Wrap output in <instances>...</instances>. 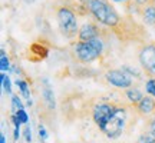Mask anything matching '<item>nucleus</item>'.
<instances>
[{
  "mask_svg": "<svg viewBox=\"0 0 155 143\" xmlns=\"http://www.w3.org/2000/svg\"><path fill=\"white\" fill-rule=\"evenodd\" d=\"M88 11L95 17L96 22H99V24H104L111 30L119 24L122 19L108 0H88Z\"/></svg>",
  "mask_w": 155,
  "mask_h": 143,
  "instance_id": "f257e3e1",
  "label": "nucleus"
},
{
  "mask_svg": "<svg viewBox=\"0 0 155 143\" xmlns=\"http://www.w3.org/2000/svg\"><path fill=\"white\" fill-rule=\"evenodd\" d=\"M112 33L124 43L135 42V43H147V30L142 24L134 20L131 16H122L119 24L112 29Z\"/></svg>",
  "mask_w": 155,
  "mask_h": 143,
  "instance_id": "f03ea898",
  "label": "nucleus"
},
{
  "mask_svg": "<svg viewBox=\"0 0 155 143\" xmlns=\"http://www.w3.org/2000/svg\"><path fill=\"white\" fill-rule=\"evenodd\" d=\"M105 43L101 37L89 40V42H81L78 40L73 47V56L79 63L82 65H91L95 60H98L104 53Z\"/></svg>",
  "mask_w": 155,
  "mask_h": 143,
  "instance_id": "7ed1b4c3",
  "label": "nucleus"
},
{
  "mask_svg": "<svg viewBox=\"0 0 155 143\" xmlns=\"http://www.w3.org/2000/svg\"><path fill=\"white\" fill-rule=\"evenodd\" d=\"M56 20L58 26L63 37L73 39L79 33V24H78V13L71 6L62 5L56 7Z\"/></svg>",
  "mask_w": 155,
  "mask_h": 143,
  "instance_id": "20e7f679",
  "label": "nucleus"
},
{
  "mask_svg": "<svg viewBox=\"0 0 155 143\" xmlns=\"http://www.w3.org/2000/svg\"><path fill=\"white\" fill-rule=\"evenodd\" d=\"M119 107H121V103H114V102H99L92 107L91 110L92 120L95 122V125L98 126L101 132L105 130L106 125L118 113Z\"/></svg>",
  "mask_w": 155,
  "mask_h": 143,
  "instance_id": "39448f33",
  "label": "nucleus"
},
{
  "mask_svg": "<svg viewBox=\"0 0 155 143\" xmlns=\"http://www.w3.org/2000/svg\"><path fill=\"white\" fill-rule=\"evenodd\" d=\"M138 62L141 69L150 79H155V43L147 42L138 49Z\"/></svg>",
  "mask_w": 155,
  "mask_h": 143,
  "instance_id": "423d86ee",
  "label": "nucleus"
},
{
  "mask_svg": "<svg viewBox=\"0 0 155 143\" xmlns=\"http://www.w3.org/2000/svg\"><path fill=\"white\" fill-rule=\"evenodd\" d=\"M127 123H128V107L125 105H121L118 113L109 120V123L106 125L105 130L102 133L108 139H118L119 136H122V133H124L125 127H127Z\"/></svg>",
  "mask_w": 155,
  "mask_h": 143,
  "instance_id": "0eeeda50",
  "label": "nucleus"
},
{
  "mask_svg": "<svg viewBox=\"0 0 155 143\" xmlns=\"http://www.w3.org/2000/svg\"><path fill=\"white\" fill-rule=\"evenodd\" d=\"M105 80L108 84H111L112 87H116V89H129L132 87L134 84V80H132V76L128 75L127 72L124 69H111L105 73Z\"/></svg>",
  "mask_w": 155,
  "mask_h": 143,
  "instance_id": "6e6552de",
  "label": "nucleus"
},
{
  "mask_svg": "<svg viewBox=\"0 0 155 143\" xmlns=\"http://www.w3.org/2000/svg\"><path fill=\"white\" fill-rule=\"evenodd\" d=\"M101 33L102 32H101L99 24H96L94 22H88L79 27L78 40H81V42H89V40L101 37Z\"/></svg>",
  "mask_w": 155,
  "mask_h": 143,
  "instance_id": "1a4fd4ad",
  "label": "nucleus"
},
{
  "mask_svg": "<svg viewBox=\"0 0 155 143\" xmlns=\"http://www.w3.org/2000/svg\"><path fill=\"white\" fill-rule=\"evenodd\" d=\"M134 109L137 110V113L142 116H150L155 112V99L150 94H147L142 97V100L139 102L138 105L134 106Z\"/></svg>",
  "mask_w": 155,
  "mask_h": 143,
  "instance_id": "9d476101",
  "label": "nucleus"
},
{
  "mask_svg": "<svg viewBox=\"0 0 155 143\" xmlns=\"http://www.w3.org/2000/svg\"><path fill=\"white\" fill-rule=\"evenodd\" d=\"M43 86H42V99H43L45 105L48 106V109L49 110H55L56 107V99H55V93H53V89L50 86L49 80L45 77L43 80Z\"/></svg>",
  "mask_w": 155,
  "mask_h": 143,
  "instance_id": "9b49d317",
  "label": "nucleus"
},
{
  "mask_svg": "<svg viewBox=\"0 0 155 143\" xmlns=\"http://www.w3.org/2000/svg\"><path fill=\"white\" fill-rule=\"evenodd\" d=\"M29 53L32 55L29 57H32L33 60H42V59H45L46 56L49 55V50H48V47H45L43 44L33 43L30 46V49H29Z\"/></svg>",
  "mask_w": 155,
  "mask_h": 143,
  "instance_id": "f8f14e48",
  "label": "nucleus"
},
{
  "mask_svg": "<svg viewBox=\"0 0 155 143\" xmlns=\"http://www.w3.org/2000/svg\"><path fill=\"white\" fill-rule=\"evenodd\" d=\"M144 96H145V94L142 93L138 87H134V86L125 90V97L128 99V102L131 103V106H132V107L135 105H138L139 102L142 100V97H144Z\"/></svg>",
  "mask_w": 155,
  "mask_h": 143,
  "instance_id": "ddd939ff",
  "label": "nucleus"
},
{
  "mask_svg": "<svg viewBox=\"0 0 155 143\" xmlns=\"http://www.w3.org/2000/svg\"><path fill=\"white\" fill-rule=\"evenodd\" d=\"M141 14H142V20L145 24L155 27V5L150 3L148 6H145L141 11Z\"/></svg>",
  "mask_w": 155,
  "mask_h": 143,
  "instance_id": "4468645a",
  "label": "nucleus"
},
{
  "mask_svg": "<svg viewBox=\"0 0 155 143\" xmlns=\"http://www.w3.org/2000/svg\"><path fill=\"white\" fill-rule=\"evenodd\" d=\"M16 84L19 90H20V94H22L23 97L26 100L30 99V89H29V84L26 80H23V79H17L16 80Z\"/></svg>",
  "mask_w": 155,
  "mask_h": 143,
  "instance_id": "2eb2a0df",
  "label": "nucleus"
},
{
  "mask_svg": "<svg viewBox=\"0 0 155 143\" xmlns=\"http://www.w3.org/2000/svg\"><path fill=\"white\" fill-rule=\"evenodd\" d=\"M10 60L6 55L5 49H2V56H0V69H2V73H6V70H10Z\"/></svg>",
  "mask_w": 155,
  "mask_h": 143,
  "instance_id": "dca6fc26",
  "label": "nucleus"
},
{
  "mask_svg": "<svg viewBox=\"0 0 155 143\" xmlns=\"http://www.w3.org/2000/svg\"><path fill=\"white\" fill-rule=\"evenodd\" d=\"M2 87H3V92L7 94H12V82L10 77L7 76L6 73H2Z\"/></svg>",
  "mask_w": 155,
  "mask_h": 143,
  "instance_id": "f3484780",
  "label": "nucleus"
},
{
  "mask_svg": "<svg viewBox=\"0 0 155 143\" xmlns=\"http://www.w3.org/2000/svg\"><path fill=\"white\" fill-rule=\"evenodd\" d=\"M135 143H155V136H152L150 132L145 130L144 133H141L138 136V139H137Z\"/></svg>",
  "mask_w": 155,
  "mask_h": 143,
  "instance_id": "a211bd4d",
  "label": "nucleus"
},
{
  "mask_svg": "<svg viewBox=\"0 0 155 143\" xmlns=\"http://www.w3.org/2000/svg\"><path fill=\"white\" fill-rule=\"evenodd\" d=\"M19 109H25L22 99L19 97V94H12V110H13V113H16Z\"/></svg>",
  "mask_w": 155,
  "mask_h": 143,
  "instance_id": "6ab92c4d",
  "label": "nucleus"
},
{
  "mask_svg": "<svg viewBox=\"0 0 155 143\" xmlns=\"http://www.w3.org/2000/svg\"><path fill=\"white\" fill-rule=\"evenodd\" d=\"M145 92L155 99V79H148L145 83Z\"/></svg>",
  "mask_w": 155,
  "mask_h": 143,
  "instance_id": "aec40b11",
  "label": "nucleus"
},
{
  "mask_svg": "<svg viewBox=\"0 0 155 143\" xmlns=\"http://www.w3.org/2000/svg\"><path fill=\"white\" fill-rule=\"evenodd\" d=\"M15 115L17 116V119H19V120L22 122V125H28L29 123V115L26 113V110L25 109H19Z\"/></svg>",
  "mask_w": 155,
  "mask_h": 143,
  "instance_id": "412c9836",
  "label": "nucleus"
},
{
  "mask_svg": "<svg viewBox=\"0 0 155 143\" xmlns=\"http://www.w3.org/2000/svg\"><path fill=\"white\" fill-rule=\"evenodd\" d=\"M38 132H39V140L42 143H45L46 140H48V130H46V127H45V125H39L38 127Z\"/></svg>",
  "mask_w": 155,
  "mask_h": 143,
  "instance_id": "4be33fe9",
  "label": "nucleus"
},
{
  "mask_svg": "<svg viewBox=\"0 0 155 143\" xmlns=\"http://www.w3.org/2000/svg\"><path fill=\"white\" fill-rule=\"evenodd\" d=\"M23 138H25V140L28 143H32V139H33V136H32V129H30V126L29 125H25V127H23Z\"/></svg>",
  "mask_w": 155,
  "mask_h": 143,
  "instance_id": "5701e85b",
  "label": "nucleus"
},
{
  "mask_svg": "<svg viewBox=\"0 0 155 143\" xmlns=\"http://www.w3.org/2000/svg\"><path fill=\"white\" fill-rule=\"evenodd\" d=\"M147 132H150L152 136H155V117H151L147 122Z\"/></svg>",
  "mask_w": 155,
  "mask_h": 143,
  "instance_id": "b1692460",
  "label": "nucleus"
},
{
  "mask_svg": "<svg viewBox=\"0 0 155 143\" xmlns=\"http://www.w3.org/2000/svg\"><path fill=\"white\" fill-rule=\"evenodd\" d=\"M132 3L135 6H137V7H139V9H141V10H142V9H144L145 6H148L151 3V0H132Z\"/></svg>",
  "mask_w": 155,
  "mask_h": 143,
  "instance_id": "393cba45",
  "label": "nucleus"
},
{
  "mask_svg": "<svg viewBox=\"0 0 155 143\" xmlns=\"http://www.w3.org/2000/svg\"><path fill=\"white\" fill-rule=\"evenodd\" d=\"M10 122L13 123V126L17 127V129H20V126H22V122L17 119V116L15 115V113H12V115H10Z\"/></svg>",
  "mask_w": 155,
  "mask_h": 143,
  "instance_id": "a878e982",
  "label": "nucleus"
},
{
  "mask_svg": "<svg viewBox=\"0 0 155 143\" xmlns=\"http://www.w3.org/2000/svg\"><path fill=\"white\" fill-rule=\"evenodd\" d=\"M19 138H20V130H19L17 127H15V130H13V140H15V142H17V140H19Z\"/></svg>",
  "mask_w": 155,
  "mask_h": 143,
  "instance_id": "bb28decb",
  "label": "nucleus"
},
{
  "mask_svg": "<svg viewBox=\"0 0 155 143\" xmlns=\"http://www.w3.org/2000/svg\"><path fill=\"white\" fill-rule=\"evenodd\" d=\"M0 143H6V136H5V133H2V135H0Z\"/></svg>",
  "mask_w": 155,
  "mask_h": 143,
  "instance_id": "cd10ccee",
  "label": "nucleus"
},
{
  "mask_svg": "<svg viewBox=\"0 0 155 143\" xmlns=\"http://www.w3.org/2000/svg\"><path fill=\"white\" fill-rule=\"evenodd\" d=\"M114 2H118V3H129L132 0H114Z\"/></svg>",
  "mask_w": 155,
  "mask_h": 143,
  "instance_id": "c85d7f7f",
  "label": "nucleus"
},
{
  "mask_svg": "<svg viewBox=\"0 0 155 143\" xmlns=\"http://www.w3.org/2000/svg\"><path fill=\"white\" fill-rule=\"evenodd\" d=\"M151 3H152V5H155V0H151Z\"/></svg>",
  "mask_w": 155,
  "mask_h": 143,
  "instance_id": "c756f323",
  "label": "nucleus"
}]
</instances>
